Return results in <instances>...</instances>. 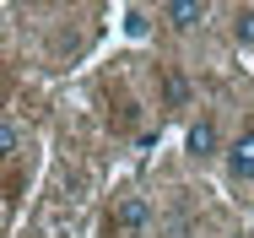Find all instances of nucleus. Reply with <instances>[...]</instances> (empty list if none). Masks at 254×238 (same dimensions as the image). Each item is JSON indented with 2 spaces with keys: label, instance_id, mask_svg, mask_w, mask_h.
<instances>
[{
  "label": "nucleus",
  "instance_id": "f257e3e1",
  "mask_svg": "<svg viewBox=\"0 0 254 238\" xmlns=\"http://www.w3.org/2000/svg\"><path fill=\"white\" fill-rule=\"evenodd\" d=\"M114 228H119L125 238L146 233V228H152V206H146V195H119V200H114Z\"/></svg>",
  "mask_w": 254,
  "mask_h": 238
},
{
  "label": "nucleus",
  "instance_id": "f03ea898",
  "mask_svg": "<svg viewBox=\"0 0 254 238\" xmlns=\"http://www.w3.org/2000/svg\"><path fill=\"white\" fill-rule=\"evenodd\" d=\"M227 179H238V184L254 179V130H244L238 141L227 146Z\"/></svg>",
  "mask_w": 254,
  "mask_h": 238
},
{
  "label": "nucleus",
  "instance_id": "7ed1b4c3",
  "mask_svg": "<svg viewBox=\"0 0 254 238\" xmlns=\"http://www.w3.org/2000/svg\"><path fill=\"white\" fill-rule=\"evenodd\" d=\"M205 16H211V5H200V0H168V5H162V22H168V27H179V33L200 27Z\"/></svg>",
  "mask_w": 254,
  "mask_h": 238
},
{
  "label": "nucleus",
  "instance_id": "20e7f679",
  "mask_svg": "<svg viewBox=\"0 0 254 238\" xmlns=\"http://www.w3.org/2000/svg\"><path fill=\"white\" fill-rule=\"evenodd\" d=\"M184 152H190V157H211V152H216V125H211V119H190V130H184Z\"/></svg>",
  "mask_w": 254,
  "mask_h": 238
},
{
  "label": "nucleus",
  "instance_id": "39448f33",
  "mask_svg": "<svg viewBox=\"0 0 254 238\" xmlns=\"http://www.w3.org/2000/svg\"><path fill=\"white\" fill-rule=\"evenodd\" d=\"M162 97H168L173 108H184V103H190V81H184L179 71H168V76H162Z\"/></svg>",
  "mask_w": 254,
  "mask_h": 238
},
{
  "label": "nucleus",
  "instance_id": "423d86ee",
  "mask_svg": "<svg viewBox=\"0 0 254 238\" xmlns=\"http://www.w3.org/2000/svg\"><path fill=\"white\" fill-rule=\"evenodd\" d=\"M125 33H130V38H146V33H152V11H146V5H130V11H125Z\"/></svg>",
  "mask_w": 254,
  "mask_h": 238
},
{
  "label": "nucleus",
  "instance_id": "0eeeda50",
  "mask_svg": "<svg viewBox=\"0 0 254 238\" xmlns=\"http://www.w3.org/2000/svg\"><path fill=\"white\" fill-rule=\"evenodd\" d=\"M233 38H238L244 49H254V5H244V11L233 16Z\"/></svg>",
  "mask_w": 254,
  "mask_h": 238
},
{
  "label": "nucleus",
  "instance_id": "6e6552de",
  "mask_svg": "<svg viewBox=\"0 0 254 238\" xmlns=\"http://www.w3.org/2000/svg\"><path fill=\"white\" fill-rule=\"evenodd\" d=\"M16 146H22V130L11 119H0V157H16Z\"/></svg>",
  "mask_w": 254,
  "mask_h": 238
}]
</instances>
